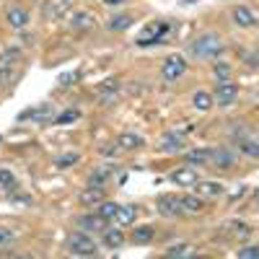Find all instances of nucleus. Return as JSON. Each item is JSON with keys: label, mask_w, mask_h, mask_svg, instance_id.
<instances>
[{"label": "nucleus", "mask_w": 259, "mask_h": 259, "mask_svg": "<svg viewBox=\"0 0 259 259\" xmlns=\"http://www.w3.org/2000/svg\"><path fill=\"white\" fill-rule=\"evenodd\" d=\"M221 52H223V41L215 34H202L200 39H194L189 45L192 57H218Z\"/></svg>", "instance_id": "1"}, {"label": "nucleus", "mask_w": 259, "mask_h": 259, "mask_svg": "<svg viewBox=\"0 0 259 259\" xmlns=\"http://www.w3.org/2000/svg\"><path fill=\"white\" fill-rule=\"evenodd\" d=\"M65 249L75 256H94L96 254V244L89 239V233H70L68 241H65Z\"/></svg>", "instance_id": "2"}, {"label": "nucleus", "mask_w": 259, "mask_h": 259, "mask_svg": "<svg viewBox=\"0 0 259 259\" xmlns=\"http://www.w3.org/2000/svg\"><path fill=\"white\" fill-rule=\"evenodd\" d=\"M184 73H187V60H184L182 55H171V57L163 60L161 75H163L166 80H177V78H182Z\"/></svg>", "instance_id": "3"}, {"label": "nucleus", "mask_w": 259, "mask_h": 259, "mask_svg": "<svg viewBox=\"0 0 259 259\" xmlns=\"http://www.w3.org/2000/svg\"><path fill=\"white\" fill-rule=\"evenodd\" d=\"M236 96H239V85H236L231 78L218 80V85H215V101H218L221 106H231L236 101Z\"/></svg>", "instance_id": "4"}, {"label": "nucleus", "mask_w": 259, "mask_h": 259, "mask_svg": "<svg viewBox=\"0 0 259 259\" xmlns=\"http://www.w3.org/2000/svg\"><path fill=\"white\" fill-rule=\"evenodd\" d=\"M210 161H212V166H218V168H231L236 163V150L228 148V145H218V148L210 150Z\"/></svg>", "instance_id": "5"}, {"label": "nucleus", "mask_w": 259, "mask_h": 259, "mask_svg": "<svg viewBox=\"0 0 259 259\" xmlns=\"http://www.w3.org/2000/svg\"><path fill=\"white\" fill-rule=\"evenodd\" d=\"M168 179L174 182L177 187H197V182H200L197 171H194L192 166H182V168H177V171H171Z\"/></svg>", "instance_id": "6"}, {"label": "nucleus", "mask_w": 259, "mask_h": 259, "mask_svg": "<svg viewBox=\"0 0 259 259\" xmlns=\"http://www.w3.org/2000/svg\"><path fill=\"white\" fill-rule=\"evenodd\" d=\"M52 117H55V112H52V106H50V104L34 106V109H26V112H21V114H18V119H34V122H39V124H47Z\"/></svg>", "instance_id": "7"}, {"label": "nucleus", "mask_w": 259, "mask_h": 259, "mask_svg": "<svg viewBox=\"0 0 259 259\" xmlns=\"http://www.w3.org/2000/svg\"><path fill=\"white\" fill-rule=\"evenodd\" d=\"M158 212L166 215V218H171V215H182V202L177 194H163V197H158Z\"/></svg>", "instance_id": "8"}, {"label": "nucleus", "mask_w": 259, "mask_h": 259, "mask_svg": "<svg viewBox=\"0 0 259 259\" xmlns=\"http://www.w3.org/2000/svg\"><path fill=\"white\" fill-rule=\"evenodd\" d=\"M78 226H80L83 231L96 233V231H104V228H106V221L101 218V215H80V218H78Z\"/></svg>", "instance_id": "9"}, {"label": "nucleus", "mask_w": 259, "mask_h": 259, "mask_svg": "<svg viewBox=\"0 0 259 259\" xmlns=\"http://www.w3.org/2000/svg\"><path fill=\"white\" fill-rule=\"evenodd\" d=\"M78 200H80V205H85V207L99 205V202L104 200V187H89V189H83Z\"/></svg>", "instance_id": "10"}, {"label": "nucleus", "mask_w": 259, "mask_h": 259, "mask_svg": "<svg viewBox=\"0 0 259 259\" xmlns=\"http://www.w3.org/2000/svg\"><path fill=\"white\" fill-rule=\"evenodd\" d=\"M8 24L13 26V29H26L29 26V13L24 11V8H8Z\"/></svg>", "instance_id": "11"}, {"label": "nucleus", "mask_w": 259, "mask_h": 259, "mask_svg": "<svg viewBox=\"0 0 259 259\" xmlns=\"http://www.w3.org/2000/svg\"><path fill=\"white\" fill-rule=\"evenodd\" d=\"M179 202H182V212H187V215H200V212L205 210L202 200H200V197H192V194H184V197H179Z\"/></svg>", "instance_id": "12"}, {"label": "nucleus", "mask_w": 259, "mask_h": 259, "mask_svg": "<svg viewBox=\"0 0 259 259\" xmlns=\"http://www.w3.org/2000/svg\"><path fill=\"white\" fill-rule=\"evenodd\" d=\"M184 158H187L189 166H205L210 161V150L207 148H194V150H187Z\"/></svg>", "instance_id": "13"}, {"label": "nucleus", "mask_w": 259, "mask_h": 259, "mask_svg": "<svg viewBox=\"0 0 259 259\" xmlns=\"http://www.w3.org/2000/svg\"><path fill=\"white\" fill-rule=\"evenodd\" d=\"M194 189H197L202 197H212V200L223 194V184L221 182H197V187H194Z\"/></svg>", "instance_id": "14"}, {"label": "nucleus", "mask_w": 259, "mask_h": 259, "mask_svg": "<svg viewBox=\"0 0 259 259\" xmlns=\"http://www.w3.org/2000/svg\"><path fill=\"white\" fill-rule=\"evenodd\" d=\"M135 218H138V207L135 205H119V210H117V223L119 226H133Z\"/></svg>", "instance_id": "15"}, {"label": "nucleus", "mask_w": 259, "mask_h": 259, "mask_svg": "<svg viewBox=\"0 0 259 259\" xmlns=\"http://www.w3.org/2000/svg\"><path fill=\"white\" fill-rule=\"evenodd\" d=\"M233 21H236V24H239V26H254L256 24V18H254V13L249 11V8H244V6H236L233 8Z\"/></svg>", "instance_id": "16"}, {"label": "nucleus", "mask_w": 259, "mask_h": 259, "mask_svg": "<svg viewBox=\"0 0 259 259\" xmlns=\"http://www.w3.org/2000/svg\"><path fill=\"white\" fill-rule=\"evenodd\" d=\"M124 244V233L119 228H109V231H104V246L106 249H119Z\"/></svg>", "instance_id": "17"}, {"label": "nucleus", "mask_w": 259, "mask_h": 259, "mask_svg": "<svg viewBox=\"0 0 259 259\" xmlns=\"http://www.w3.org/2000/svg\"><path fill=\"white\" fill-rule=\"evenodd\" d=\"M114 174L112 166H104V168H96L94 174L89 177V187H104L106 182H109V177Z\"/></svg>", "instance_id": "18"}, {"label": "nucleus", "mask_w": 259, "mask_h": 259, "mask_svg": "<svg viewBox=\"0 0 259 259\" xmlns=\"http://www.w3.org/2000/svg\"><path fill=\"white\" fill-rule=\"evenodd\" d=\"M117 145H119L122 150H138V148L143 145V138L135 135V133H122L119 140H117Z\"/></svg>", "instance_id": "19"}, {"label": "nucleus", "mask_w": 259, "mask_h": 259, "mask_svg": "<svg viewBox=\"0 0 259 259\" xmlns=\"http://www.w3.org/2000/svg\"><path fill=\"white\" fill-rule=\"evenodd\" d=\"M94 13H85V11H80V13H75L73 16V21H70V26L73 29H91L94 26Z\"/></svg>", "instance_id": "20"}, {"label": "nucleus", "mask_w": 259, "mask_h": 259, "mask_svg": "<svg viewBox=\"0 0 259 259\" xmlns=\"http://www.w3.org/2000/svg\"><path fill=\"white\" fill-rule=\"evenodd\" d=\"M161 150L163 153H182V140L177 135H163L161 138Z\"/></svg>", "instance_id": "21"}, {"label": "nucleus", "mask_w": 259, "mask_h": 259, "mask_svg": "<svg viewBox=\"0 0 259 259\" xmlns=\"http://www.w3.org/2000/svg\"><path fill=\"white\" fill-rule=\"evenodd\" d=\"M130 26H133V18H130V16H114V18L106 21V29H109V31H124Z\"/></svg>", "instance_id": "22"}, {"label": "nucleus", "mask_w": 259, "mask_h": 259, "mask_svg": "<svg viewBox=\"0 0 259 259\" xmlns=\"http://www.w3.org/2000/svg\"><path fill=\"white\" fill-rule=\"evenodd\" d=\"M117 210H119V205H117V202H112V200H101V202H99V215H101L104 221L117 218Z\"/></svg>", "instance_id": "23"}, {"label": "nucleus", "mask_w": 259, "mask_h": 259, "mask_svg": "<svg viewBox=\"0 0 259 259\" xmlns=\"http://www.w3.org/2000/svg\"><path fill=\"white\" fill-rule=\"evenodd\" d=\"M153 236H156V231L150 228V226H140V228H135V231H133V239H135L138 244H148V241H153Z\"/></svg>", "instance_id": "24"}, {"label": "nucleus", "mask_w": 259, "mask_h": 259, "mask_svg": "<svg viewBox=\"0 0 259 259\" xmlns=\"http://www.w3.org/2000/svg\"><path fill=\"white\" fill-rule=\"evenodd\" d=\"M192 104L197 106L200 112H207L210 106H212V96L207 91H197V94H194V99H192Z\"/></svg>", "instance_id": "25"}, {"label": "nucleus", "mask_w": 259, "mask_h": 259, "mask_svg": "<svg viewBox=\"0 0 259 259\" xmlns=\"http://www.w3.org/2000/svg\"><path fill=\"white\" fill-rule=\"evenodd\" d=\"M0 189H8V192L16 189V177H13V171H8V168H3V166H0Z\"/></svg>", "instance_id": "26"}, {"label": "nucleus", "mask_w": 259, "mask_h": 259, "mask_svg": "<svg viewBox=\"0 0 259 259\" xmlns=\"http://www.w3.org/2000/svg\"><path fill=\"white\" fill-rule=\"evenodd\" d=\"M239 150L249 158H259V143L256 140H241L239 143Z\"/></svg>", "instance_id": "27"}, {"label": "nucleus", "mask_w": 259, "mask_h": 259, "mask_svg": "<svg viewBox=\"0 0 259 259\" xmlns=\"http://www.w3.org/2000/svg\"><path fill=\"white\" fill-rule=\"evenodd\" d=\"M78 161H80L78 153H62V156L55 158V166H57V168H70V166H75Z\"/></svg>", "instance_id": "28"}, {"label": "nucleus", "mask_w": 259, "mask_h": 259, "mask_svg": "<svg viewBox=\"0 0 259 259\" xmlns=\"http://www.w3.org/2000/svg\"><path fill=\"white\" fill-rule=\"evenodd\" d=\"M215 75H218V80H228L233 75V68H231V62H215Z\"/></svg>", "instance_id": "29"}, {"label": "nucleus", "mask_w": 259, "mask_h": 259, "mask_svg": "<svg viewBox=\"0 0 259 259\" xmlns=\"http://www.w3.org/2000/svg\"><path fill=\"white\" fill-rule=\"evenodd\" d=\"M18 57H21L18 50H6L3 55H0V68H11V65H13Z\"/></svg>", "instance_id": "30"}, {"label": "nucleus", "mask_w": 259, "mask_h": 259, "mask_svg": "<svg viewBox=\"0 0 259 259\" xmlns=\"http://www.w3.org/2000/svg\"><path fill=\"white\" fill-rule=\"evenodd\" d=\"M166 254H168V256H174V259H179V256H192V246H187V244H177V246H171Z\"/></svg>", "instance_id": "31"}, {"label": "nucleus", "mask_w": 259, "mask_h": 259, "mask_svg": "<svg viewBox=\"0 0 259 259\" xmlns=\"http://www.w3.org/2000/svg\"><path fill=\"white\" fill-rule=\"evenodd\" d=\"M80 114L75 112V109H68V112H62V114H57L55 117V124H70V122H75Z\"/></svg>", "instance_id": "32"}, {"label": "nucleus", "mask_w": 259, "mask_h": 259, "mask_svg": "<svg viewBox=\"0 0 259 259\" xmlns=\"http://www.w3.org/2000/svg\"><path fill=\"white\" fill-rule=\"evenodd\" d=\"M239 259H259V246H244L239 249Z\"/></svg>", "instance_id": "33"}, {"label": "nucleus", "mask_w": 259, "mask_h": 259, "mask_svg": "<svg viewBox=\"0 0 259 259\" xmlns=\"http://www.w3.org/2000/svg\"><path fill=\"white\" fill-rule=\"evenodd\" d=\"M228 228H231V233H236V236H249V226L241 223V221H233Z\"/></svg>", "instance_id": "34"}, {"label": "nucleus", "mask_w": 259, "mask_h": 259, "mask_svg": "<svg viewBox=\"0 0 259 259\" xmlns=\"http://www.w3.org/2000/svg\"><path fill=\"white\" fill-rule=\"evenodd\" d=\"M11 239H13V231L11 228H0V249H3Z\"/></svg>", "instance_id": "35"}, {"label": "nucleus", "mask_w": 259, "mask_h": 259, "mask_svg": "<svg viewBox=\"0 0 259 259\" xmlns=\"http://www.w3.org/2000/svg\"><path fill=\"white\" fill-rule=\"evenodd\" d=\"M244 60H246V65L256 68V65H259V52H256V55H244Z\"/></svg>", "instance_id": "36"}, {"label": "nucleus", "mask_w": 259, "mask_h": 259, "mask_svg": "<svg viewBox=\"0 0 259 259\" xmlns=\"http://www.w3.org/2000/svg\"><path fill=\"white\" fill-rule=\"evenodd\" d=\"M11 78H13V75L8 73V68H0V85H6Z\"/></svg>", "instance_id": "37"}, {"label": "nucleus", "mask_w": 259, "mask_h": 259, "mask_svg": "<svg viewBox=\"0 0 259 259\" xmlns=\"http://www.w3.org/2000/svg\"><path fill=\"white\" fill-rule=\"evenodd\" d=\"M75 80V73H68V75H60V85H70Z\"/></svg>", "instance_id": "38"}, {"label": "nucleus", "mask_w": 259, "mask_h": 259, "mask_svg": "<svg viewBox=\"0 0 259 259\" xmlns=\"http://www.w3.org/2000/svg\"><path fill=\"white\" fill-rule=\"evenodd\" d=\"M244 192H246V187H239V189H233V192L228 194V197H231V202H233V200H239V197H241Z\"/></svg>", "instance_id": "39"}, {"label": "nucleus", "mask_w": 259, "mask_h": 259, "mask_svg": "<svg viewBox=\"0 0 259 259\" xmlns=\"http://www.w3.org/2000/svg\"><path fill=\"white\" fill-rule=\"evenodd\" d=\"M101 3H104V6H112V8H117V6H124L127 0H101Z\"/></svg>", "instance_id": "40"}, {"label": "nucleus", "mask_w": 259, "mask_h": 259, "mask_svg": "<svg viewBox=\"0 0 259 259\" xmlns=\"http://www.w3.org/2000/svg\"><path fill=\"white\" fill-rule=\"evenodd\" d=\"M114 150H117V148H114V145H109V148H101V153H104V156H112Z\"/></svg>", "instance_id": "41"}, {"label": "nucleus", "mask_w": 259, "mask_h": 259, "mask_svg": "<svg viewBox=\"0 0 259 259\" xmlns=\"http://www.w3.org/2000/svg\"><path fill=\"white\" fill-rule=\"evenodd\" d=\"M254 202H259V187L254 189Z\"/></svg>", "instance_id": "42"}]
</instances>
